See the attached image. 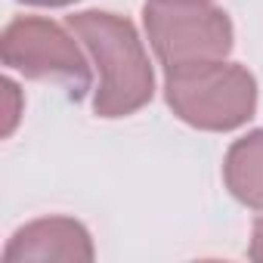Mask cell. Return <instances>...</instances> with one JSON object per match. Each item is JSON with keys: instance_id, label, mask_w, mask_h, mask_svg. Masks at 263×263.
<instances>
[{"instance_id": "5b68a950", "label": "cell", "mask_w": 263, "mask_h": 263, "mask_svg": "<svg viewBox=\"0 0 263 263\" xmlns=\"http://www.w3.org/2000/svg\"><path fill=\"white\" fill-rule=\"evenodd\" d=\"M96 257L93 238L84 223L71 217H41L25 223L13 232V238L4 248V260H84L90 263Z\"/></svg>"}, {"instance_id": "277c9868", "label": "cell", "mask_w": 263, "mask_h": 263, "mask_svg": "<svg viewBox=\"0 0 263 263\" xmlns=\"http://www.w3.org/2000/svg\"><path fill=\"white\" fill-rule=\"evenodd\" d=\"M68 31L44 16H16L0 34V59L31 81L62 84L78 102L93 87V71Z\"/></svg>"}, {"instance_id": "3957f363", "label": "cell", "mask_w": 263, "mask_h": 263, "mask_svg": "<svg viewBox=\"0 0 263 263\" xmlns=\"http://www.w3.org/2000/svg\"><path fill=\"white\" fill-rule=\"evenodd\" d=\"M143 22L164 68L226 59L232 53V19L211 0H149Z\"/></svg>"}, {"instance_id": "8992f818", "label": "cell", "mask_w": 263, "mask_h": 263, "mask_svg": "<svg viewBox=\"0 0 263 263\" xmlns=\"http://www.w3.org/2000/svg\"><path fill=\"white\" fill-rule=\"evenodd\" d=\"M223 183L235 201L263 211V127L235 140L223 161Z\"/></svg>"}, {"instance_id": "9c48e42d", "label": "cell", "mask_w": 263, "mask_h": 263, "mask_svg": "<svg viewBox=\"0 0 263 263\" xmlns=\"http://www.w3.org/2000/svg\"><path fill=\"white\" fill-rule=\"evenodd\" d=\"M19 4H28V7H71L78 0H19Z\"/></svg>"}, {"instance_id": "6da1fadb", "label": "cell", "mask_w": 263, "mask_h": 263, "mask_svg": "<svg viewBox=\"0 0 263 263\" xmlns=\"http://www.w3.org/2000/svg\"><path fill=\"white\" fill-rule=\"evenodd\" d=\"M68 28L99 71L93 93V111L99 118H127L152 102L155 71L134 22L105 10H84L68 16Z\"/></svg>"}, {"instance_id": "ba28073f", "label": "cell", "mask_w": 263, "mask_h": 263, "mask_svg": "<svg viewBox=\"0 0 263 263\" xmlns=\"http://www.w3.org/2000/svg\"><path fill=\"white\" fill-rule=\"evenodd\" d=\"M4 90L10 93V99H19V87H16V84H13L10 78L4 81ZM16 121H19V105H10V115H7V127H4V134H7V137L13 134V127H16Z\"/></svg>"}, {"instance_id": "52a82bcc", "label": "cell", "mask_w": 263, "mask_h": 263, "mask_svg": "<svg viewBox=\"0 0 263 263\" xmlns=\"http://www.w3.org/2000/svg\"><path fill=\"white\" fill-rule=\"evenodd\" d=\"M248 257L263 263V217L254 220V229H251V248H248Z\"/></svg>"}, {"instance_id": "7a4b0ae2", "label": "cell", "mask_w": 263, "mask_h": 263, "mask_svg": "<svg viewBox=\"0 0 263 263\" xmlns=\"http://www.w3.org/2000/svg\"><path fill=\"white\" fill-rule=\"evenodd\" d=\"M164 99L183 124L195 130H211V134H226L254 118L257 81L238 62H189L164 68Z\"/></svg>"}]
</instances>
